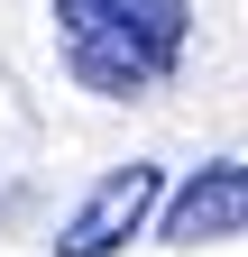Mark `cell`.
I'll list each match as a JSON object with an SVG mask.
<instances>
[{"mask_svg":"<svg viewBox=\"0 0 248 257\" xmlns=\"http://www.w3.org/2000/svg\"><path fill=\"white\" fill-rule=\"evenodd\" d=\"M184 37H193V0H55L65 74L101 101H138L175 83Z\"/></svg>","mask_w":248,"mask_h":257,"instance_id":"1","label":"cell"},{"mask_svg":"<svg viewBox=\"0 0 248 257\" xmlns=\"http://www.w3.org/2000/svg\"><path fill=\"white\" fill-rule=\"evenodd\" d=\"M157 211H166V166L129 156V166H110V175L74 202V220L55 230V257H110V248H129Z\"/></svg>","mask_w":248,"mask_h":257,"instance_id":"2","label":"cell"},{"mask_svg":"<svg viewBox=\"0 0 248 257\" xmlns=\"http://www.w3.org/2000/svg\"><path fill=\"white\" fill-rule=\"evenodd\" d=\"M248 230V156H211L202 175H184L157 211V239L166 248H211V239H239Z\"/></svg>","mask_w":248,"mask_h":257,"instance_id":"3","label":"cell"}]
</instances>
